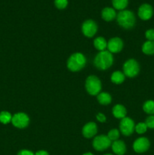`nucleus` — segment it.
Returning a JSON list of instances; mask_svg holds the SVG:
<instances>
[{"mask_svg":"<svg viewBox=\"0 0 154 155\" xmlns=\"http://www.w3.org/2000/svg\"><path fill=\"white\" fill-rule=\"evenodd\" d=\"M145 124L147 126V128L154 130V115H150L146 119Z\"/></svg>","mask_w":154,"mask_h":155,"instance_id":"bb28decb","label":"nucleus"},{"mask_svg":"<svg viewBox=\"0 0 154 155\" xmlns=\"http://www.w3.org/2000/svg\"><path fill=\"white\" fill-rule=\"evenodd\" d=\"M125 80V74L120 71H115L111 75V81L115 84H121Z\"/></svg>","mask_w":154,"mask_h":155,"instance_id":"aec40b11","label":"nucleus"},{"mask_svg":"<svg viewBox=\"0 0 154 155\" xmlns=\"http://www.w3.org/2000/svg\"><path fill=\"white\" fill-rule=\"evenodd\" d=\"M98 132V128L95 123L89 122L84 126L82 129V135L87 139L92 138Z\"/></svg>","mask_w":154,"mask_h":155,"instance_id":"ddd939ff","label":"nucleus"},{"mask_svg":"<svg viewBox=\"0 0 154 155\" xmlns=\"http://www.w3.org/2000/svg\"><path fill=\"white\" fill-rule=\"evenodd\" d=\"M111 145V141L108 136L101 135L95 137L93 140V147L97 151H104Z\"/></svg>","mask_w":154,"mask_h":155,"instance_id":"0eeeda50","label":"nucleus"},{"mask_svg":"<svg viewBox=\"0 0 154 155\" xmlns=\"http://www.w3.org/2000/svg\"><path fill=\"white\" fill-rule=\"evenodd\" d=\"M113 116L118 119H122L125 117L126 115V109L122 104H116L113 108Z\"/></svg>","mask_w":154,"mask_h":155,"instance_id":"dca6fc26","label":"nucleus"},{"mask_svg":"<svg viewBox=\"0 0 154 155\" xmlns=\"http://www.w3.org/2000/svg\"><path fill=\"white\" fill-rule=\"evenodd\" d=\"M12 116L9 112L3 110L0 112V123L2 124H8L11 122Z\"/></svg>","mask_w":154,"mask_h":155,"instance_id":"5701e85b","label":"nucleus"},{"mask_svg":"<svg viewBox=\"0 0 154 155\" xmlns=\"http://www.w3.org/2000/svg\"><path fill=\"white\" fill-rule=\"evenodd\" d=\"M142 51L145 54H154V41H146L142 45Z\"/></svg>","mask_w":154,"mask_h":155,"instance_id":"a211bd4d","label":"nucleus"},{"mask_svg":"<svg viewBox=\"0 0 154 155\" xmlns=\"http://www.w3.org/2000/svg\"><path fill=\"white\" fill-rule=\"evenodd\" d=\"M109 139H110V141H116L118 140L119 137V131L116 129H113V130H111L110 132L108 133V135H107Z\"/></svg>","mask_w":154,"mask_h":155,"instance_id":"393cba45","label":"nucleus"},{"mask_svg":"<svg viewBox=\"0 0 154 155\" xmlns=\"http://www.w3.org/2000/svg\"><path fill=\"white\" fill-rule=\"evenodd\" d=\"M134 130L138 134H143L147 130V126L146 125L145 123H139L135 126Z\"/></svg>","mask_w":154,"mask_h":155,"instance_id":"b1692460","label":"nucleus"},{"mask_svg":"<svg viewBox=\"0 0 154 155\" xmlns=\"http://www.w3.org/2000/svg\"><path fill=\"white\" fill-rule=\"evenodd\" d=\"M140 66L134 59H129L123 65V72L126 77L133 78L139 74Z\"/></svg>","mask_w":154,"mask_h":155,"instance_id":"39448f33","label":"nucleus"},{"mask_svg":"<svg viewBox=\"0 0 154 155\" xmlns=\"http://www.w3.org/2000/svg\"><path fill=\"white\" fill-rule=\"evenodd\" d=\"M145 36L148 41H154V29L147 30L145 33Z\"/></svg>","mask_w":154,"mask_h":155,"instance_id":"cd10ccee","label":"nucleus"},{"mask_svg":"<svg viewBox=\"0 0 154 155\" xmlns=\"http://www.w3.org/2000/svg\"><path fill=\"white\" fill-rule=\"evenodd\" d=\"M83 155H94V154H91V153H85V154H84Z\"/></svg>","mask_w":154,"mask_h":155,"instance_id":"2f4dec72","label":"nucleus"},{"mask_svg":"<svg viewBox=\"0 0 154 155\" xmlns=\"http://www.w3.org/2000/svg\"><path fill=\"white\" fill-rule=\"evenodd\" d=\"M54 5L59 10H63L68 5V0H54Z\"/></svg>","mask_w":154,"mask_h":155,"instance_id":"a878e982","label":"nucleus"},{"mask_svg":"<svg viewBox=\"0 0 154 155\" xmlns=\"http://www.w3.org/2000/svg\"><path fill=\"white\" fill-rule=\"evenodd\" d=\"M119 128H120L121 133L124 136H128L133 133L134 128H135V125H134V121L131 118L125 117L122 118L121 120Z\"/></svg>","mask_w":154,"mask_h":155,"instance_id":"6e6552de","label":"nucleus"},{"mask_svg":"<svg viewBox=\"0 0 154 155\" xmlns=\"http://www.w3.org/2000/svg\"><path fill=\"white\" fill-rule=\"evenodd\" d=\"M112 149L113 152L117 155H123L126 151L125 145L122 141L116 140L114 141L112 144Z\"/></svg>","mask_w":154,"mask_h":155,"instance_id":"2eb2a0df","label":"nucleus"},{"mask_svg":"<svg viewBox=\"0 0 154 155\" xmlns=\"http://www.w3.org/2000/svg\"><path fill=\"white\" fill-rule=\"evenodd\" d=\"M112 5L116 10H125L128 5V0H112Z\"/></svg>","mask_w":154,"mask_h":155,"instance_id":"412c9836","label":"nucleus"},{"mask_svg":"<svg viewBox=\"0 0 154 155\" xmlns=\"http://www.w3.org/2000/svg\"><path fill=\"white\" fill-rule=\"evenodd\" d=\"M35 155H49V154H48V153L47 152V151L42 150V151H37V152L35 154Z\"/></svg>","mask_w":154,"mask_h":155,"instance_id":"7c9ffc66","label":"nucleus"},{"mask_svg":"<svg viewBox=\"0 0 154 155\" xmlns=\"http://www.w3.org/2000/svg\"><path fill=\"white\" fill-rule=\"evenodd\" d=\"M86 58L84 54L80 52L72 54L67 61L68 69L72 72L79 71L85 66Z\"/></svg>","mask_w":154,"mask_h":155,"instance_id":"7ed1b4c3","label":"nucleus"},{"mask_svg":"<svg viewBox=\"0 0 154 155\" xmlns=\"http://www.w3.org/2000/svg\"><path fill=\"white\" fill-rule=\"evenodd\" d=\"M117 23L122 28L129 30L134 27L136 18L134 14L129 10L120 11L116 15Z\"/></svg>","mask_w":154,"mask_h":155,"instance_id":"f257e3e1","label":"nucleus"},{"mask_svg":"<svg viewBox=\"0 0 154 155\" xmlns=\"http://www.w3.org/2000/svg\"><path fill=\"white\" fill-rule=\"evenodd\" d=\"M85 89L91 95H98L101 90V82L95 76H89L85 81Z\"/></svg>","mask_w":154,"mask_h":155,"instance_id":"20e7f679","label":"nucleus"},{"mask_svg":"<svg viewBox=\"0 0 154 155\" xmlns=\"http://www.w3.org/2000/svg\"><path fill=\"white\" fill-rule=\"evenodd\" d=\"M123 48V42L119 37L112 38L107 42V48L110 53H118Z\"/></svg>","mask_w":154,"mask_h":155,"instance_id":"f8f14e48","label":"nucleus"},{"mask_svg":"<svg viewBox=\"0 0 154 155\" xmlns=\"http://www.w3.org/2000/svg\"><path fill=\"white\" fill-rule=\"evenodd\" d=\"M98 102L103 105H107L110 104L112 101V98L110 95L107 92H101L98 95Z\"/></svg>","mask_w":154,"mask_h":155,"instance_id":"6ab92c4d","label":"nucleus"},{"mask_svg":"<svg viewBox=\"0 0 154 155\" xmlns=\"http://www.w3.org/2000/svg\"><path fill=\"white\" fill-rule=\"evenodd\" d=\"M137 15H138L139 18L143 21H148L153 15V8L148 3L142 4L139 7Z\"/></svg>","mask_w":154,"mask_h":155,"instance_id":"9d476101","label":"nucleus"},{"mask_svg":"<svg viewBox=\"0 0 154 155\" xmlns=\"http://www.w3.org/2000/svg\"><path fill=\"white\" fill-rule=\"evenodd\" d=\"M116 12L113 8L106 7L101 12L102 18L106 21H111L116 18Z\"/></svg>","mask_w":154,"mask_h":155,"instance_id":"4468645a","label":"nucleus"},{"mask_svg":"<svg viewBox=\"0 0 154 155\" xmlns=\"http://www.w3.org/2000/svg\"><path fill=\"white\" fill-rule=\"evenodd\" d=\"M143 110L145 113L149 115H154V101L148 100L143 105Z\"/></svg>","mask_w":154,"mask_h":155,"instance_id":"4be33fe9","label":"nucleus"},{"mask_svg":"<svg viewBox=\"0 0 154 155\" xmlns=\"http://www.w3.org/2000/svg\"><path fill=\"white\" fill-rule=\"evenodd\" d=\"M94 45L100 51H105L106 48H107V42L104 38L99 36V37H97L95 39V41H94Z\"/></svg>","mask_w":154,"mask_h":155,"instance_id":"f3484780","label":"nucleus"},{"mask_svg":"<svg viewBox=\"0 0 154 155\" xmlns=\"http://www.w3.org/2000/svg\"><path fill=\"white\" fill-rule=\"evenodd\" d=\"M105 155H112V154H105Z\"/></svg>","mask_w":154,"mask_h":155,"instance_id":"473e14b6","label":"nucleus"},{"mask_svg":"<svg viewBox=\"0 0 154 155\" xmlns=\"http://www.w3.org/2000/svg\"><path fill=\"white\" fill-rule=\"evenodd\" d=\"M11 123L14 127L18 129H24L29 125L30 119L25 113L20 112V113H17L12 116Z\"/></svg>","mask_w":154,"mask_h":155,"instance_id":"423d86ee","label":"nucleus"},{"mask_svg":"<svg viewBox=\"0 0 154 155\" xmlns=\"http://www.w3.org/2000/svg\"><path fill=\"white\" fill-rule=\"evenodd\" d=\"M82 31L86 37H93L98 31V26L93 20H87L82 24Z\"/></svg>","mask_w":154,"mask_h":155,"instance_id":"1a4fd4ad","label":"nucleus"},{"mask_svg":"<svg viewBox=\"0 0 154 155\" xmlns=\"http://www.w3.org/2000/svg\"><path fill=\"white\" fill-rule=\"evenodd\" d=\"M18 155H35L31 151H29V150H21L18 152Z\"/></svg>","mask_w":154,"mask_h":155,"instance_id":"c756f323","label":"nucleus"},{"mask_svg":"<svg viewBox=\"0 0 154 155\" xmlns=\"http://www.w3.org/2000/svg\"><path fill=\"white\" fill-rule=\"evenodd\" d=\"M95 67L101 71H105L112 66L113 63V57L109 51H100L94 61Z\"/></svg>","mask_w":154,"mask_h":155,"instance_id":"f03ea898","label":"nucleus"},{"mask_svg":"<svg viewBox=\"0 0 154 155\" xmlns=\"http://www.w3.org/2000/svg\"><path fill=\"white\" fill-rule=\"evenodd\" d=\"M149 145H150V143L148 139L145 137H140L134 141L133 144V148L135 152L143 153L146 152L149 149Z\"/></svg>","mask_w":154,"mask_h":155,"instance_id":"9b49d317","label":"nucleus"},{"mask_svg":"<svg viewBox=\"0 0 154 155\" xmlns=\"http://www.w3.org/2000/svg\"><path fill=\"white\" fill-rule=\"evenodd\" d=\"M96 118L99 122L104 123L106 121V117L104 116V114H103L101 113L98 114L96 116Z\"/></svg>","mask_w":154,"mask_h":155,"instance_id":"c85d7f7f","label":"nucleus"}]
</instances>
